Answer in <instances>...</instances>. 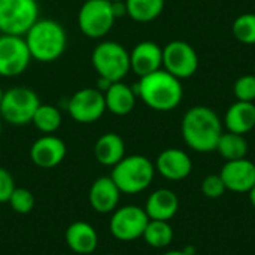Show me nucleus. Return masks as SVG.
I'll return each instance as SVG.
<instances>
[{
    "label": "nucleus",
    "instance_id": "f257e3e1",
    "mask_svg": "<svg viewBox=\"0 0 255 255\" xmlns=\"http://www.w3.org/2000/svg\"><path fill=\"white\" fill-rule=\"evenodd\" d=\"M184 142L196 152H212L224 133L218 114L208 106L190 108L181 123Z\"/></svg>",
    "mask_w": 255,
    "mask_h": 255
},
{
    "label": "nucleus",
    "instance_id": "f03ea898",
    "mask_svg": "<svg viewBox=\"0 0 255 255\" xmlns=\"http://www.w3.org/2000/svg\"><path fill=\"white\" fill-rule=\"evenodd\" d=\"M136 96L152 111L170 112L176 109L184 96L181 79L175 78L164 69L139 78L133 87Z\"/></svg>",
    "mask_w": 255,
    "mask_h": 255
},
{
    "label": "nucleus",
    "instance_id": "7ed1b4c3",
    "mask_svg": "<svg viewBox=\"0 0 255 255\" xmlns=\"http://www.w3.org/2000/svg\"><path fill=\"white\" fill-rule=\"evenodd\" d=\"M31 58L39 63H54L67 48V33L63 24L52 18H39L24 34Z\"/></svg>",
    "mask_w": 255,
    "mask_h": 255
},
{
    "label": "nucleus",
    "instance_id": "20e7f679",
    "mask_svg": "<svg viewBox=\"0 0 255 255\" xmlns=\"http://www.w3.org/2000/svg\"><path fill=\"white\" fill-rule=\"evenodd\" d=\"M155 166L145 155H126L112 167L111 178L121 194H139L145 191L154 181Z\"/></svg>",
    "mask_w": 255,
    "mask_h": 255
},
{
    "label": "nucleus",
    "instance_id": "39448f33",
    "mask_svg": "<svg viewBox=\"0 0 255 255\" xmlns=\"http://www.w3.org/2000/svg\"><path fill=\"white\" fill-rule=\"evenodd\" d=\"M91 64L100 79L111 84L123 81L130 69V51L115 40H102L91 52Z\"/></svg>",
    "mask_w": 255,
    "mask_h": 255
},
{
    "label": "nucleus",
    "instance_id": "423d86ee",
    "mask_svg": "<svg viewBox=\"0 0 255 255\" xmlns=\"http://www.w3.org/2000/svg\"><path fill=\"white\" fill-rule=\"evenodd\" d=\"M115 21L111 0H85L76 15L79 31L93 40H100L108 36Z\"/></svg>",
    "mask_w": 255,
    "mask_h": 255
},
{
    "label": "nucleus",
    "instance_id": "0eeeda50",
    "mask_svg": "<svg viewBox=\"0 0 255 255\" xmlns=\"http://www.w3.org/2000/svg\"><path fill=\"white\" fill-rule=\"evenodd\" d=\"M40 99L36 91L27 87H12L4 91L0 103V118L12 126L31 124L34 112L40 105Z\"/></svg>",
    "mask_w": 255,
    "mask_h": 255
},
{
    "label": "nucleus",
    "instance_id": "6e6552de",
    "mask_svg": "<svg viewBox=\"0 0 255 255\" xmlns=\"http://www.w3.org/2000/svg\"><path fill=\"white\" fill-rule=\"evenodd\" d=\"M39 18L37 0H0V34L24 37Z\"/></svg>",
    "mask_w": 255,
    "mask_h": 255
},
{
    "label": "nucleus",
    "instance_id": "1a4fd4ad",
    "mask_svg": "<svg viewBox=\"0 0 255 255\" xmlns=\"http://www.w3.org/2000/svg\"><path fill=\"white\" fill-rule=\"evenodd\" d=\"M149 218L143 208L127 205L117 208L109 221L111 235L121 242H131L143 236Z\"/></svg>",
    "mask_w": 255,
    "mask_h": 255
},
{
    "label": "nucleus",
    "instance_id": "9d476101",
    "mask_svg": "<svg viewBox=\"0 0 255 255\" xmlns=\"http://www.w3.org/2000/svg\"><path fill=\"white\" fill-rule=\"evenodd\" d=\"M31 54L22 36L0 34V76L18 78L31 63Z\"/></svg>",
    "mask_w": 255,
    "mask_h": 255
},
{
    "label": "nucleus",
    "instance_id": "9b49d317",
    "mask_svg": "<svg viewBox=\"0 0 255 255\" xmlns=\"http://www.w3.org/2000/svg\"><path fill=\"white\" fill-rule=\"evenodd\" d=\"M70 118L79 124L97 123L106 112L105 94L96 87H85L72 94L67 102Z\"/></svg>",
    "mask_w": 255,
    "mask_h": 255
},
{
    "label": "nucleus",
    "instance_id": "f8f14e48",
    "mask_svg": "<svg viewBox=\"0 0 255 255\" xmlns=\"http://www.w3.org/2000/svg\"><path fill=\"white\" fill-rule=\"evenodd\" d=\"M163 69L178 79H188L199 69V55L188 42L172 40L163 46Z\"/></svg>",
    "mask_w": 255,
    "mask_h": 255
},
{
    "label": "nucleus",
    "instance_id": "ddd939ff",
    "mask_svg": "<svg viewBox=\"0 0 255 255\" xmlns=\"http://www.w3.org/2000/svg\"><path fill=\"white\" fill-rule=\"evenodd\" d=\"M30 160L40 169H54L63 163L67 146L63 139L55 134H42L30 146Z\"/></svg>",
    "mask_w": 255,
    "mask_h": 255
},
{
    "label": "nucleus",
    "instance_id": "4468645a",
    "mask_svg": "<svg viewBox=\"0 0 255 255\" xmlns=\"http://www.w3.org/2000/svg\"><path fill=\"white\" fill-rule=\"evenodd\" d=\"M220 176L227 191L250 193L255 185V164L248 158L226 161Z\"/></svg>",
    "mask_w": 255,
    "mask_h": 255
},
{
    "label": "nucleus",
    "instance_id": "2eb2a0df",
    "mask_svg": "<svg viewBox=\"0 0 255 255\" xmlns=\"http://www.w3.org/2000/svg\"><path fill=\"white\" fill-rule=\"evenodd\" d=\"M155 172L167 181H182L190 176L193 161L190 155L179 148H167L161 151L155 160Z\"/></svg>",
    "mask_w": 255,
    "mask_h": 255
},
{
    "label": "nucleus",
    "instance_id": "dca6fc26",
    "mask_svg": "<svg viewBox=\"0 0 255 255\" xmlns=\"http://www.w3.org/2000/svg\"><path fill=\"white\" fill-rule=\"evenodd\" d=\"M130 69L139 78L163 69V48L152 40H142L130 51Z\"/></svg>",
    "mask_w": 255,
    "mask_h": 255
},
{
    "label": "nucleus",
    "instance_id": "f3484780",
    "mask_svg": "<svg viewBox=\"0 0 255 255\" xmlns=\"http://www.w3.org/2000/svg\"><path fill=\"white\" fill-rule=\"evenodd\" d=\"M121 191L111 176L97 178L88 191V202L97 214H112L120 205Z\"/></svg>",
    "mask_w": 255,
    "mask_h": 255
},
{
    "label": "nucleus",
    "instance_id": "a211bd4d",
    "mask_svg": "<svg viewBox=\"0 0 255 255\" xmlns=\"http://www.w3.org/2000/svg\"><path fill=\"white\" fill-rule=\"evenodd\" d=\"M64 239L67 248L78 255L93 254L99 245L97 230L85 221L72 223L66 230Z\"/></svg>",
    "mask_w": 255,
    "mask_h": 255
},
{
    "label": "nucleus",
    "instance_id": "6ab92c4d",
    "mask_svg": "<svg viewBox=\"0 0 255 255\" xmlns=\"http://www.w3.org/2000/svg\"><path fill=\"white\" fill-rule=\"evenodd\" d=\"M103 94H105L106 111L115 117H126L136 106L137 96L134 88L123 81L111 84Z\"/></svg>",
    "mask_w": 255,
    "mask_h": 255
},
{
    "label": "nucleus",
    "instance_id": "aec40b11",
    "mask_svg": "<svg viewBox=\"0 0 255 255\" xmlns=\"http://www.w3.org/2000/svg\"><path fill=\"white\" fill-rule=\"evenodd\" d=\"M145 212L149 220L157 221H170L179 209V200L178 196L167 188L155 190L146 200Z\"/></svg>",
    "mask_w": 255,
    "mask_h": 255
},
{
    "label": "nucleus",
    "instance_id": "412c9836",
    "mask_svg": "<svg viewBox=\"0 0 255 255\" xmlns=\"http://www.w3.org/2000/svg\"><path fill=\"white\" fill-rule=\"evenodd\" d=\"M94 157L99 164L105 167H114L126 157L124 139L114 131L102 134L94 143Z\"/></svg>",
    "mask_w": 255,
    "mask_h": 255
},
{
    "label": "nucleus",
    "instance_id": "4be33fe9",
    "mask_svg": "<svg viewBox=\"0 0 255 255\" xmlns=\"http://www.w3.org/2000/svg\"><path fill=\"white\" fill-rule=\"evenodd\" d=\"M224 126L227 131L247 134L255 127V105L253 102L236 100L229 106L224 115Z\"/></svg>",
    "mask_w": 255,
    "mask_h": 255
},
{
    "label": "nucleus",
    "instance_id": "5701e85b",
    "mask_svg": "<svg viewBox=\"0 0 255 255\" xmlns=\"http://www.w3.org/2000/svg\"><path fill=\"white\" fill-rule=\"evenodd\" d=\"M248 140L245 139L244 134L232 133V131H224L217 143L218 154L226 160V161H233V160H241L247 158L248 154Z\"/></svg>",
    "mask_w": 255,
    "mask_h": 255
},
{
    "label": "nucleus",
    "instance_id": "b1692460",
    "mask_svg": "<svg viewBox=\"0 0 255 255\" xmlns=\"http://www.w3.org/2000/svg\"><path fill=\"white\" fill-rule=\"evenodd\" d=\"M126 6L127 16L136 22L146 24L161 15L164 9V0H126Z\"/></svg>",
    "mask_w": 255,
    "mask_h": 255
},
{
    "label": "nucleus",
    "instance_id": "393cba45",
    "mask_svg": "<svg viewBox=\"0 0 255 255\" xmlns=\"http://www.w3.org/2000/svg\"><path fill=\"white\" fill-rule=\"evenodd\" d=\"M31 124L42 133V134H55V131L63 124V115L61 111L48 103H40L37 111L34 112V117L31 120Z\"/></svg>",
    "mask_w": 255,
    "mask_h": 255
},
{
    "label": "nucleus",
    "instance_id": "a878e982",
    "mask_svg": "<svg viewBox=\"0 0 255 255\" xmlns=\"http://www.w3.org/2000/svg\"><path fill=\"white\" fill-rule=\"evenodd\" d=\"M143 241L155 250H163L169 247L173 241V229L169 221L149 220L143 232Z\"/></svg>",
    "mask_w": 255,
    "mask_h": 255
},
{
    "label": "nucleus",
    "instance_id": "bb28decb",
    "mask_svg": "<svg viewBox=\"0 0 255 255\" xmlns=\"http://www.w3.org/2000/svg\"><path fill=\"white\" fill-rule=\"evenodd\" d=\"M233 36L245 45H255V13L245 12L239 15L232 25Z\"/></svg>",
    "mask_w": 255,
    "mask_h": 255
},
{
    "label": "nucleus",
    "instance_id": "cd10ccee",
    "mask_svg": "<svg viewBox=\"0 0 255 255\" xmlns=\"http://www.w3.org/2000/svg\"><path fill=\"white\" fill-rule=\"evenodd\" d=\"M12 208L13 212L16 214H21V215H27L30 214L33 209H34V205H36V199L33 196V193L27 188H15L12 196L9 197V202H7Z\"/></svg>",
    "mask_w": 255,
    "mask_h": 255
},
{
    "label": "nucleus",
    "instance_id": "c85d7f7f",
    "mask_svg": "<svg viewBox=\"0 0 255 255\" xmlns=\"http://www.w3.org/2000/svg\"><path fill=\"white\" fill-rule=\"evenodd\" d=\"M233 93L239 102H253L255 100V75H244L236 79L233 85Z\"/></svg>",
    "mask_w": 255,
    "mask_h": 255
},
{
    "label": "nucleus",
    "instance_id": "c756f323",
    "mask_svg": "<svg viewBox=\"0 0 255 255\" xmlns=\"http://www.w3.org/2000/svg\"><path fill=\"white\" fill-rule=\"evenodd\" d=\"M227 191L220 173L218 175H208L202 182V193L208 199H220Z\"/></svg>",
    "mask_w": 255,
    "mask_h": 255
},
{
    "label": "nucleus",
    "instance_id": "7c9ffc66",
    "mask_svg": "<svg viewBox=\"0 0 255 255\" xmlns=\"http://www.w3.org/2000/svg\"><path fill=\"white\" fill-rule=\"evenodd\" d=\"M15 188L16 187L12 173L7 169L0 167V203H7Z\"/></svg>",
    "mask_w": 255,
    "mask_h": 255
},
{
    "label": "nucleus",
    "instance_id": "2f4dec72",
    "mask_svg": "<svg viewBox=\"0 0 255 255\" xmlns=\"http://www.w3.org/2000/svg\"><path fill=\"white\" fill-rule=\"evenodd\" d=\"M112 10H114V15L115 18H123L127 15V6H126V1H112Z\"/></svg>",
    "mask_w": 255,
    "mask_h": 255
},
{
    "label": "nucleus",
    "instance_id": "473e14b6",
    "mask_svg": "<svg viewBox=\"0 0 255 255\" xmlns=\"http://www.w3.org/2000/svg\"><path fill=\"white\" fill-rule=\"evenodd\" d=\"M161 255H190L187 254L185 251H178V250H175V251H167V253H164V254Z\"/></svg>",
    "mask_w": 255,
    "mask_h": 255
},
{
    "label": "nucleus",
    "instance_id": "72a5a7b5",
    "mask_svg": "<svg viewBox=\"0 0 255 255\" xmlns=\"http://www.w3.org/2000/svg\"><path fill=\"white\" fill-rule=\"evenodd\" d=\"M248 194H250V202H251V205L254 206V209H255V185H254V188H253Z\"/></svg>",
    "mask_w": 255,
    "mask_h": 255
},
{
    "label": "nucleus",
    "instance_id": "f704fd0d",
    "mask_svg": "<svg viewBox=\"0 0 255 255\" xmlns=\"http://www.w3.org/2000/svg\"><path fill=\"white\" fill-rule=\"evenodd\" d=\"M3 96H4V90L0 87V103H1V100H3Z\"/></svg>",
    "mask_w": 255,
    "mask_h": 255
},
{
    "label": "nucleus",
    "instance_id": "c9c22d12",
    "mask_svg": "<svg viewBox=\"0 0 255 255\" xmlns=\"http://www.w3.org/2000/svg\"><path fill=\"white\" fill-rule=\"evenodd\" d=\"M1 121H3V120L0 118V134H1V128H3V126H1Z\"/></svg>",
    "mask_w": 255,
    "mask_h": 255
},
{
    "label": "nucleus",
    "instance_id": "e433bc0d",
    "mask_svg": "<svg viewBox=\"0 0 255 255\" xmlns=\"http://www.w3.org/2000/svg\"><path fill=\"white\" fill-rule=\"evenodd\" d=\"M111 1H126V0H111Z\"/></svg>",
    "mask_w": 255,
    "mask_h": 255
},
{
    "label": "nucleus",
    "instance_id": "4c0bfd02",
    "mask_svg": "<svg viewBox=\"0 0 255 255\" xmlns=\"http://www.w3.org/2000/svg\"><path fill=\"white\" fill-rule=\"evenodd\" d=\"M106 255H117V254H106Z\"/></svg>",
    "mask_w": 255,
    "mask_h": 255
},
{
    "label": "nucleus",
    "instance_id": "58836bf2",
    "mask_svg": "<svg viewBox=\"0 0 255 255\" xmlns=\"http://www.w3.org/2000/svg\"><path fill=\"white\" fill-rule=\"evenodd\" d=\"M254 75H255V66H254Z\"/></svg>",
    "mask_w": 255,
    "mask_h": 255
}]
</instances>
